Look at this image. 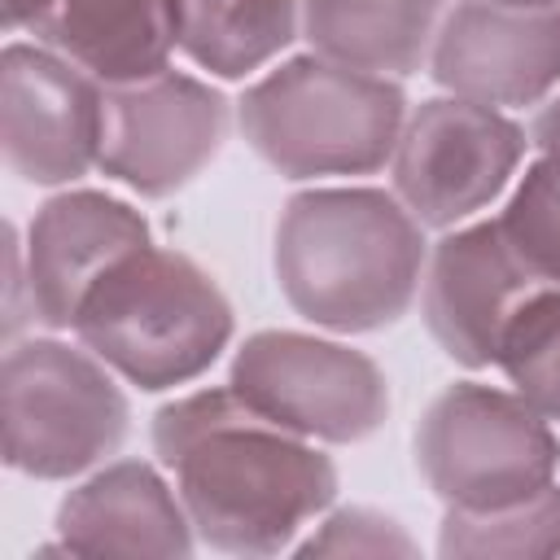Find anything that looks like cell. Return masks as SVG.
I'll use <instances>...</instances> for the list:
<instances>
[{
    "mask_svg": "<svg viewBox=\"0 0 560 560\" xmlns=\"http://www.w3.org/2000/svg\"><path fill=\"white\" fill-rule=\"evenodd\" d=\"M149 438L175 472L197 538L228 556L284 551L337 494L332 459L254 411L232 385L166 402Z\"/></svg>",
    "mask_w": 560,
    "mask_h": 560,
    "instance_id": "1",
    "label": "cell"
},
{
    "mask_svg": "<svg viewBox=\"0 0 560 560\" xmlns=\"http://www.w3.org/2000/svg\"><path fill=\"white\" fill-rule=\"evenodd\" d=\"M424 262V223L385 188H306L284 201L271 236L280 298L332 332L398 324Z\"/></svg>",
    "mask_w": 560,
    "mask_h": 560,
    "instance_id": "2",
    "label": "cell"
},
{
    "mask_svg": "<svg viewBox=\"0 0 560 560\" xmlns=\"http://www.w3.org/2000/svg\"><path fill=\"white\" fill-rule=\"evenodd\" d=\"M70 332L127 385L158 394L197 381L228 350L232 306L188 254L144 245L88 289Z\"/></svg>",
    "mask_w": 560,
    "mask_h": 560,
    "instance_id": "3",
    "label": "cell"
},
{
    "mask_svg": "<svg viewBox=\"0 0 560 560\" xmlns=\"http://www.w3.org/2000/svg\"><path fill=\"white\" fill-rule=\"evenodd\" d=\"M236 122L245 144L284 179L372 175L398 149L407 96L398 79L306 52L249 83Z\"/></svg>",
    "mask_w": 560,
    "mask_h": 560,
    "instance_id": "4",
    "label": "cell"
},
{
    "mask_svg": "<svg viewBox=\"0 0 560 560\" xmlns=\"http://www.w3.org/2000/svg\"><path fill=\"white\" fill-rule=\"evenodd\" d=\"M114 376L83 341H13L0 372L4 464L35 481H66L114 455L131 420Z\"/></svg>",
    "mask_w": 560,
    "mask_h": 560,
    "instance_id": "5",
    "label": "cell"
},
{
    "mask_svg": "<svg viewBox=\"0 0 560 560\" xmlns=\"http://www.w3.org/2000/svg\"><path fill=\"white\" fill-rule=\"evenodd\" d=\"M416 468L446 508H503L551 486L560 442L516 389L455 381L429 398L411 433Z\"/></svg>",
    "mask_w": 560,
    "mask_h": 560,
    "instance_id": "6",
    "label": "cell"
},
{
    "mask_svg": "<svg viewBox=\"0 0 560 560\" xmlns=\"http://www.w3.org/2000/svg\"><path fill=\"white\" fill-rule=\"evenodd\" d=\"M228 385L267 420L341 446L372 438L389 416V381L363 350L289 328L245 337Z\"/></svg>",
    "mask_w": 560,
    "mask_h": 560,
    "instance_id": "7",
    "label": "cell"
},
{
    "mask_svg": "<svg viewBox=\"0 0 560 560\" xmlns=\"http://www.w3.org/2000/svg\"><path fill=\"white\" fill-rule=\"evenodd\" d=\"M525 144V127L503 109L451 92L429 96L407 114L389 158L394 192L424 228L451 232L503 197Z\"/></svg>",
    "mask_w": 560,
    "mask_h": 560,
    "instance_id": "8",
    "label": "cell"
},
{
    "mask_svg": "<svg viewBox=\"0 0 560 560\" xmlns=\"http://www.w3.org/2000/svg\"><path fill=\"white\" fill-rule=\"evenodd\" d=\"M228 140V96L192 74L158 70L136 83H105L96 171L140 197H171L192 184Z\"/></svg>",
    "mask_w": 560,
    "mask_h": 560,
    "instance_id": "9",
    "label": "cell"
},
{
    "mask_svg": "<svg viewBox=\"0 0 560 560\" xmlns=\"http://www.w3.org/2000/svg\"><path fill=\"white\" fill-rule=\"evenodd\" d=\"M105 83L70 57L13 39L0 61L4 166L26 184H74L96 166Z\"/></svg>",
    "mask_w": 560,
    "mask_h": 560,
    "instance_id": "10",
    "label": "cell"
},
{
    "mask_svg": "<svg viewBox=\"0 0 560 560\" xmlns=\"http://www.w3.org/2000/svg\"><path fill=\"white\" fill-rule=\"evenodd\" d=\"M429 74L451 96L516 109L560 88V4L455 0L438 26Z\"/></svg>",
    "mask_w": 560,
    "mask_h": 560,
    "instance_id": "11",
    "label": "cell"
},
{
    "mask_svg": "<svg viewBox=\"0 0 560 560\" xmlns=\"http://www.w3.org/2000/svg\"><path fill=\"white\" fill-rule=\"evenodd\" d=\"M538 284L503 241L494 219L446 232L420 276V315L429 337L459 368H494L512 311Z\"/></svg>",
    "mask_w": 560,
    "mask_h": 560,
    "instance_id": "12",
    "label": "cell"
},
{
    "mask_svg": "<svg viewBox=\"0 0 560 560\" xmlns=\"http://www.w3.org/2000/svg\"><path fill=\"white\" fill-rule=\"evenodd\" d=\"M153 245L149 219L92 188L48 197L26 236V315L44 328H74L88 289L131 249Z\"/></svg>",
    "mask_w": 560,
    "mask_h": 560,
    "instance_id": "13",
    "label": "cell"
},
{
    "mask_svg": "<svg viewBox=\"0 0 560 560\" xmlns=\"http://www.w3.org/2000/svg\"><path fill=\"white\" fill-rule=\"evenodd\" d=\"M4 26L101 83H136L166 70L179 48V0H4Z\"/></svg>",
    "mask_w": 560,
    "mask_h": 560,
    "instance_id": "14",
    "label": "cell"
},
{
    "mask_svg": "<svg viewBox=\"0 0 560 560\" xmlns=\"http://www.w3.org/2000/svg\"><path fill=\"white\" fill-rule=\"evenodd\" d=\"M57 534L70 556H188L197 529L153 464L118 459L61 499Z\"/></svg>",
    "mask_w": 560,
    "mask_h": 560,
    "instance_id": "15",
    "label": "cell"
},
{
    "mask_svg": "<svg viewBox=\"0 0 560 560\" xmlns=\"http://www.w3.org/2000/svg\"><path fill=\"white\" fill-rule=\"evenodd\" d=\"M442 18L446 0H302L311 52L385 79L429 70Z\"/></svg>",
    "mask_w": 560,
    "mask_h": 560,
    "instance_id": "16",
    "label": "cell"
},
{
    "mask_svg": "<svg viewBox=\"0 0 560 560\" xmlns=\"http://www.w3.org/2000/svg\"><path fill=\"white\" fill-rule=\"evenodd\" d=\"M298 31L302 0H179V52L219 79L262 70Z\"/></svg>",
    "mask_w": 560,
    "mask_h": 560,
    "instance_id": "17",
    "label": "cell"
},
{
    "mask_svg": "<svg viewBox=\"0 0 560 560\" xmlns=\"http://www.w3.org/2000/svg\"><path fill=\"white\" fill-rule=\"evenodd\" d=\"M442 556H556L560 551V486H542L529 499L503 508H446Z\"/></svg>",
    "mask_w": 560,
    "mask_h": 560,
    "instance_id": "18",
    "label": "cell"
},
{
    "mask_svg": "<svg viewBox=\"0 0 560 560\" xmlns=\"http://www.w3.org/2000/svg\"><path fill=\"white\" fill-rule=\"evenodd\" d=\"M494 368L551 424H560V289H534L499 337Z\"/></svg>",
    "mask_w": 560,
    "mask_h": 560,
    "instance_id": "19",
    "label": "cell"
},
{
    "mask_svg": "<svg viewBox=\"0 0 560 560\" xmlns=\"http://www.w3.org/2000/svg\"><path fill=\"white\" fill-rule=\"evenodd\" d=\"M499 232L538 289H560V166L538 158L499 210Z\"/></svg>",
    "mask_w": 560,
    "mask_h": 560,
    "instance_id": "20",
    "label": "cell"
},
{
    "mask_svg": "<svg viewBox=\"0 0 560 560\" xmlns=\"http://www.w3.org/2000/svg\"><path fill=\"white\" fill-rule=\"evenodd\" d=\"M298 551L302 556H411L416 542L402 534L398 521L372 508H341Z\"/></svg>",
    "mask_w": 560,
    "mask_h": 560,
    "instance_id": "21",
    "label": "cell"
},
{
    "mask_svg": "<svg viewBox=\"0 0 560 560\" xmlns=\"http://www.w3.org/2000/svg\"><path fill=\"white\" fill-rule=\"evenodd\" d=\"M529 144L538 149V158H547V162L560 166V92L547 96L542 109L534 114V122H529Z\"/></svg>",
    "mask_w": 560,
    "mask_h": 560,
    "instance_id": "22",
    "label": "cell"
},
{
    "mask_svg": "<svg viewBox=\"0 0 560 560\" xmlns=\"http://www.w3.org/2000/svg\"><path fill=\"white\" fill-rule=\"evenodd\" d=\"M508 4H560V0H508Z\"/></svg>",
    "mask_w": 560,
    "mask_h": 560,
    "instance_id": "23",
    "label": "cell"
}]
</instances>
